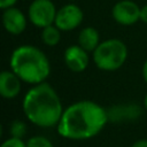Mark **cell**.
<instances>
[{
    "label": "cell",
    "instance_id": "obj_17",
    "mask_svg": "<svg viewBox=\"0 0 147 147\" xmlns=\"http://www.w3.org/2000/svg\"><path fill=\"white\" fill-rule=\"evenodd\" d=\"M140 21L147 24V5L140 7Z\"/></svg>",
    "mask_w": 147,
    "mask_h": 147
},
{
    "label": "cell",
    "instance_id": "obj_19",
    "mask_svg": "<svg viewBox=\"0 0 147 147\" xmlns=\"http://www.w3.org/2000/svg\"><path fill=\"white\" fill-rule=\"evenodd\" d=\"M142 77H144V80L147 83V60L142 65Z\"/></svg>",
    "mask_w": 147,
    "mask_h": 147
},
{
    "label": "cell",
    "instance_id": "obj_5",
    "mask_svg": "<svg viewBox=\"0 0 147 147\" xmlns=\"http://www.w3.org/2000/svg\"><path fill=\"white\" fill-rule=\"evenodd\" d=\"M55 5L51 0H33L29 7L28 16L30 22L37 28H46L55 23Z\"/></svg>",
    "mask_w": 147,
    "mask_h": 147
},
{
    "label": "cell",
    "instance_id": "obj_14",
    "mask_svg": "<svg viewBox=\"0 0 147 147\" xmlns=\"http://www.w3.org/2000/svg\"><path fill=\"white\" fill-rule=\"evenodd\" d=\"M26 147H54L52 141L42 136H33L26 141Z\"/></svg>",
    "mask_w": 147,
    "mask_h": 147
},
{
    "label": "cell",
    "instance_id": "obj_10",
    "mask_svg": "<svg viewBox=\"0 0 147 147\" xmlns=\"http://www.w3.org/2000/svg\"><path fill=\"white\" fill-rule=\"evenodd\" d=\"M21 78L11 70H3L0 74V94L5 99H14L21 91Z\"/></svg>",
    "mask_w": 147,
    "mask_h": 147
},
{
    "label": "cell",
    "instance_id": "obj_18",
    "mask_svg": "<svg viewBox=\"0 0 147 147\" xmlns=\"http://www.w3.org/2000/svg\"><path fill=\"white\" fill-rule=\"evenodd\" d=\"M130 147H147V139H141L132 144Z\"/></svg>",
    "mask_w": 147,
    "mask_h": 147
},
{
    "label": "cell",
    "instance_id": "obj_12",
    "mask_svg": "<svg viewBox=\"0 0 147 147\" xmlns=\"http://www.w3.org/2000/svg\"><path fill=\"white\" fill-rule=\"evenodd\" d=\"M61 39V30L55 25H48L41 31V40L47 46H55L60 42Z\"/></svg>",
    "mask_w": 147,
    "mask_h": 147
},
{
    "label": "cell",
    "instance_id": "obj_11",
    "mask_svg": "<svg viewBox=\"0 0 147 147\" xmlns=\"http://www.w3.org/2000/svg\"><path fill=\"white\" fill-rule=\"evenodd\" d=\"M100 44V36L96 29L92 28V26H86L84 28L79 34H78V45L80 47H83L85 51L90 52H94L95 48L99 46Z\"/></svg>",
    "mask_w": 147,
    "mask_h": 147
},
{
    "label": "cell",
    "instance_id": "obj_16",
    "mask_svg": "<svg viewBox=\"0 0 147 147\" xmlns=\"http://www.w3.org/2000/svg\"><path fill=\"white\" fill-rule=\"evenodd\" d=\"M17 2V0H0V8L7 9L10 7H14V5Z\"/></svg>",
    "mask_w": 147,
    "mask_h": 147
},
{
    "label": "cell",
    "instance_id": "obj_2",
    "mask_svg": "<svg viewBox=\"0 0 147 147\" xmlns=\"http://www.w3.org/2000/svg\"><path fill=\"white\" fill-rule=\"evenodd\" d=\"M23 111L31 123L41 127H52L59 124L63 108L55 90L44 82L26 92L23 99Z\"/></svg>",
    "mask_w": 147,
    "mask_h": 147
},
{
    "label": "cell",
    "instance_id": "obj_3",
    "mask_svg": "<svg viewBox=\"0 0 147 147\" xmlns=\"http://www.w3.org/2000/svg\"><path fill=\"white\" fill-rule=\"evenodd\" d=\"M10 68L22 82L37 85L49 76L51 64L46 54L31 45H22L10 56Z\"/></svg>",
    "mask_w": 147,
    "mask_h": 147
},
{
    "label": "cell",
    "instance_id": "obj_7",
    "mask_svg": "<svg viewBox=\"0 0 147 147\" xmlns=\"http://www.w3.org/2000/svg\"><path fill=\"white\" fill-rule=\"evenodd\" d=\"M113 17L121 25H132L140 20V7L132 0H121L113 7Z\"/></svg>",
    "mask_w": 147,
    "mask_h": 147
},
{
    "label": "cell",
    "instance_id": "obj_15",
    "mask_svg": "<svg viewBox=\"0 0 147 147\" xmlns=\"http://www.w3.org/2000/svg\"><path fill=\"white\" fill-rule=\"evenodd\" d=\"M0 147H26V142H24L22 139L20 138H15V137H10L8 139H6Z\"/></svg>",
    "mask_w": 147,
    "mask_h": 147
},
{
    "label": "cell",
    "instance_id": "obj_4",
    "mask_svg": "<svg viewBox=\"0 0 147 147\" xmlns=\"http://www.w3.org/2000/svg\"><path fill=\"white\" fill-rule=\"evenodd\" d=\"M127 57L126 45L116 38L103 40L93 52L95 65L105 71H115L119 69Z\"/></svg>",
    "mask_w": 147,
    "mask_h": 147
},
{
    "label": "cell",
    "instance_id": "obj_9",
    "mask_svg": "<svg viewBox=\"0 0 147 147\" xmlns=\"http://www.w3.org/2000/svg\"><path fill=\"white\" fill-rule=\"evenodd\" d=\"M2 24L10 34H21L26 28V17L18 8L10 7L3 9Z\"/></svg>",
    "mask_w": 147,
    "mask_h": 147
},
{
    "label": "cell",
    "instance_id": "obj_13",
    "mask_svg": "<svg viewBox=\"0 0 147 147\" xmlns=\"http://www.w3.org/2000/svg\"><path fill=\"white\" fill-rule=\"evenodd\" d=\"M26 130H28V127H26L25 122L20 121V119L14 121L10 125V134H11V137H15V138L22 139L25 136Z\"/></svg>",
    "mask_w": 147,
    "mask_h": 147
},
{
    "label": "cell",
    "instance_id": "obj_1",
    "mask_svg": "<svg viewBox=\"0 0 147 147\" xmlns=\"http://www.w3.org/2000/svg\"><path fill=\"white\" fill-rule=\"evenodd\" d=\"M108 119L109 116L105 108L93 101L83 100L68 106L56 126L61 137L84 140L96 136Z\"/></svg>",
    "mask_w": 147,
    "mask_h": 147
},
{
    "label": "cell",
    "instance_id": "obj_6",
    "mask_svg": "<svg viewBox=\"0 0 147 147\" xmlns=\"http://www.w3.org/2000/svg\"><path fill=\"white\" fill-rule=\"evenodd\" d=\"M83 18V10L77 5L68 3L57 10L54 24L61 31H71L80 25Z\"/></svg>",
    "mask_w": 147,
    "mask_h": 147
},
{
    "label": "cell",
    "instance_id": "obj_21",
    "mask_svg": "<svg viewBox=\"0 0 147 147\" xmlns=\"http://www.w3.org/2000/svg\"><path fill=\"white\" fill-rule=\"evenodd\" d=\"M69 1H76V0H69Z\"/></svg>",
    "mask_w": 147,
    "mask_h": 147
},
{
    "label": "cell",
    "instance_id": "obj_20",
    "mask_svg": "<svg viewBox=\"0 0 147 147\" xmlns=\"http://www.w3.org/2000/svg\"><path fill=\"white\" fill-rule=\"evenodd\" d=\"M144 106H145V108L147 109V94L145 95V99H144Z\"/></svg>",
    "mask_w": 147,
    "mask_h": 147
},
{
    "label": "cell",
    "instance_id": "obj_8",
    "mask_svg": "<svg viewBox=\"0 0 147 147\" xmlns=\"http://www.w3.org/2000/svg\"><path fill=\"white\" fill-rule=\"evenodd\" d=\"M65 65L74 72H82L84 71L90 62L88 52L85 51L79 45L69 46L63 54Z\"/></svg>",
    "mask_w": 147,
    "mask_h": 147
}]
</instances>
